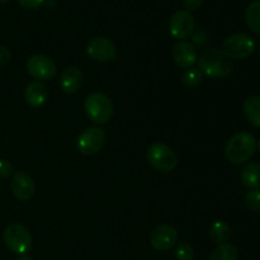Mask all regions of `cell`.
<instances>
[{"mask_svg":"<svg viewBox=\"0 0 260 260\" xmlns=\"http://www.w3.org/2000/svg\"><path fill=\"white\" fill-rule=\"evenodd\" d=\"M198 66H200L201 73L215 79L226 78L233 71L231 60L217 48L203 51L201 57L198 58Z\"/></svg>","mask_w":260,"mask_h":260,"instance_id":"6da1fadb","label":"cell"},{"mask_svg":"<svg viewBox=\"0 0 260 260\" xmlns=\"http://www.w3.org/2000/svg\"><path fill=\"white\" fill-rule=\"evenodd\" d=\"M256 149L255 137L248 132H239L228 141L225 155L233 164H243L254 155Z\"/></svg>","mask_w":260,"mask_h":260,"instance_id":"7a4b0ae2","label":"cell"},{"mask_svg":"<svg viewBox=\"0 0 260 260\" xmlns=\"http://www.w3.org/2000/svg\"><path fill=\"white\" fill-rule=\"evenodd\" d=\"M85 113L94 123L103 124L113 116V103L107 95L102 93H91L86 96L84 103Z\"/></svg>","mask_w":260,"mask_h":260,"instance_id":"3957f363","label":"cell"},{"mask_svg":"<svg viewBox=\"0 0 260 260\" xmlns=\"http://www.w3.org/2000/svg\"><path fill=\"white\" fill-rule=\"evenodd\" d=\"M146 157L149 164L155 170L161 173H170L175 169L178 159L175 152L168 145L155 142L147 149Z\"/></svg>","mask_w":260,"mask_h":260,"instance_id":"277c9868","label":"cell"},{"mask_svg":"<svg viewBox=\"0 0 260 260\" xmlns=\"http://www.w3.org/2000/svg\"><path fill=\"white\" fill-rule=\"evenodd\" d=\"M255 50L253 38L244 33H236L226 38L222 43V53L230 60H243Z\"/></svg>","mask_w":260,"mask_h":260,"instance_id":"5b68a950","label":"cell"},{"mask_svg":"<svg viewBox=\"0 0 260 260\" xmlns=\"http://www.w3.org/2000/svg\"><path fill=\"white\" fill-rule=\"evenodd\" d=\"M4 243L9 250L18 255L28 253L32 248V236L27 228L19 223H12L4 231Z\"/></svg>","mask_w":260,"mask_h":260,"instance_id":"8992f818","label":"cell"},{"mask_svg":"<svg viewBox=\"0 0 260 260\" xmlns=\"http://www.w3.org/2000/svg\"><path fill=\"white\" fill-rule=\"evenodd\" d=\"M106 142V132L101 127H89L78 137L76 147L83 155H94L101 151Z\"/></svg>","mask_w":260,"mask_h":260,"instance_id":"52a82bcc","label":"cell"},{"mask_svg":"<svg viewBox=\"0 0 260 260\" xmlns=\"http://www.w3.org/2000/svg\"><path fill=\"white\" fill-rule=\"evenodd\" d=\"M86 55L94 61L111 62V61L116 60L118 52H117V47L113 41L98 36L89 41L88 46H86Z\"/></svg>","mask_w":260,"mask_h":260,"instance_id":"ba28073f","label":"cell"},{"mask_svg":"<svg viewBox=\"0 0 260 260\" xmlns=\"http://www.w3.org/2000/svg\"><path fill=\"white\" fill-rule=\"evenodd\" d=\"M170 35L177 40H185L194 32V18L187 10H178L173 14L169 22Z\"/></svg>","mask_w":260,"mask_h":260,"instance_id":"9c48e42d","label":"cell"},{"mask_svg":"<svg viewBox=\"0 0 260 260\" xmlns=\"http://www.w3.org/2000/svg\"><path fill=\"white\" fill-rule=\"evenodd\" d=\"M27 71L36 80H50L56 75V65L48 56L35 55L28 60Z\"/></svg>","mask_w":260,"mask_h":260,"instance_id":"30bf717a","label":"cell"},{"mask_svg":"<svg viewBox=\"0 0 260 260\" xmlns=\"http://www.w3.org/2000/svg\"><path fill=\"white\" fill-rule=\"evenodd\" d=\"M178 233L173 226L162 225L155 229L150 236V243L155 250L168 251L177 244Z\"/></svg>","mask_w":260,"mask_h":260,"instance_id":"8fae6325","label":"cell"},{"mask_svg":"<svg viewBox=\"0 0 260 260\" xmlns=\"http://www.w3.org/2000/svg\"><path fill=\"white\" fill-rule=\"evenodd\" d=\"M10 189L15 198H18L19 201H28L35 194L36 184L27 173L18 172L13 177Z\"/></svg>","mask_w":260,"mask_h":260,"instance_id":"7c38bea8","label":"cell"},{"mask_svg":"<svg viewBox=\"0 0 260 260\" xmlns=\"http://www.w3.org/2000/svg\"><path fill=\"white\" fill-rule=\"evenodd\" d=\"M172 55L175 63L183 69H189L197 61V52H196L194 46L188 41H179L175 43Z\"/></svg>","mask_w":260,"mask_h":260,"instance_id":"4fadbf2b","label":"cell"},{"mask_svg":"<svg viewBox=\"0 0 260 260\" xmlns=\"http://www.w3.org/2000/svg\"><path fill=\"white\" fill-rule=\"evenodd\" d=\"M81 83H83V74L75 66H69L61 74L60 86L66 94H74L78 91Z\"/></svg>","mask_w":260,"mask_h":260,"instance_id":"5bb4252c","label":"cell"},{"mask_svg":"<svg viewBox=\"0 0 260 260\" xmlns=\"http://www.w3.org/2000/svg\"><path fill=\"white\" fill-rule=\"evenodd\" d=\"M24 96L30 107L37 108L46 103L48 98V90L45 84H42L41 81H33V83L28 84L25 88Z\"/></svg>","mask_w":260,"mask_h":260,"instance_id":"9a60e30c","label":"cell"},{"mask_svg":"<svg viewBox=\"0 0 260 260\" xmlns=\"http://www.w3.org/2000/svg\"><path fill=\"white\" fill-rule=\"evenodd\" d=\"M241 180L244 185L250 189L260 188V164L258 162H249L241 170Z\"/></svg>","mask_w":260,"mask_h":260,"instance_id":"2e32d148","label":"cell"},{"mask_svg":"<svg viewBox=\"0 0 260 260\" xmlns=\"http://www.w3.org/2000/svg\"><path fill=\"white\" fill-rule=\"evenodd\" d=\"M243 111L246 119L253 126L260 128V96L254 95L246 98L245 102H244Z\"/></svg>","mask_w":260,"mask_h":260,"instance_id":"e0dca14e","label":"cell"},{"mask_svg":"<svg viewBox=\"0 0 260 260\" xmlns=\"http://www.w3.org/2000/svg\"><path fill=\"white\" fill-rule=\"evenodd\" d=\"M208 235H210L211 240L215 241V243H217L218 245H220V244H225L226 241L230 239L231 229L230 226L226 222H223V221H215V222L211 225Z\"/></svg>","mask_w":260,"mask_h":260,"instance_id":"ac0fdd59","label":"cell"},{"mask_svg":"<svg viewBox=\"0 0 260 260\" xmlns=\"http://www.w3.org/2000/svg\"><path fill=\"white\" fill-rule=\"evenodd\" d=\"M245 20L248 27L256 35H260V0L250 3L246 8Z\"/></svg>","mask_w":260,"mask_h":260,"instance_id":"d6986e66","label":"cell"},{"mask_svg":"<svg viewBox=\"0 0 260 260\" xmlns=\"http://www.w3.org/2000/svg\"><path fill=\"white\" fill-rule=\"evenodd\" d=\"M208 260H239V251L231 244H220Z\"/></svg>","mask_w":260,"mask_h":260,"instance_id":"ffe728a7","label":"cell"},{"mask_svg":"<svg viewBox=\"0 0 260 260\" xmlns=\"http://www.w3.org/2000/svg\"><path fill=\"white\" fill-rule=\"evenodd\" d=\"M201 81H202V73H201L200 69L189 68L188 70H185V73L182 76L183 85L189 89L197 88Z\"/></svg>","mask_w":260,"mask_h":260,"instance_id":"44dd1931","label":"cell"},{"mask_svg":"<svg viewBox=\"0 0 260 260\" xmlns=\"http://www.w3.org/2000/svg\"><path fill=\"white\" fill-rule=\"evenodd\" d=\"M245 205L250 211H260V189H251L245 196Z\"/></svg>","mask_w":260,"mask_h":260,"instance_id":"7402d4cb","label":"cell"},{"mask_svg":"<svg viewBox=\"0 0 260 260\" xmlns=\"http://www.w3.org/2000/svg\"><path fill=\"white\" fill-rule=\"evenodd\" d=\"M175 258L177 260H193L194 258V250L192 246L187 243H180L175 250Z\"/></svg>","mask_w":260,"mask_h":260,"instance_id":"603a6c76","label":"cell"},{"mask_svg":"<svg viewBox=\"0 0 260 260\" xmlns=\"http://www.w3.org/2000/svg\"><path fill=\"white\" fill-rule=\"evenodd\" d=\"M13 165L8 160L0 159V179H7L13 174Z\"/></svg>","mask_w":260,"mask_h":260,"instance_id":"cb8c5ba5","label":"cell"},{"mask_svg":"<svg viewBox=\"0 0 260 260\" xmlns=\"http://www.w3.org/2000/svg\"><path fill=\"white\" fill-rule=\"evenodd\" d=\"M18 3L24 9H37L45 3V0H18Z\"/></svg>","mask_w":260,"mask_h":260,"instance_id":"d4e9b609","label":"cell"},{"mask_svg":"<svg viewBox=\"0 0 260 260\" xmlns=\"http://www.w3.org/2000/svg\"><path fill=\"white\" fill-rule=\"evenodd\" d=\"M203 0H183V5H184L187 12H192V10H197L198 8L202 5Z\"/></svg>","mask_w":260,"mask_h":260,"instance_id":"484cf974","label":"cell"},{"mask_svg":"<svg viewBox=\"0 0 260 260\" xmlns=\"http://www.w3.org/2000/svg\"><path fill=\"white\" fill-rule=\"evenodd\" d=\"M9 58H10V52L8 51V48L0 46V66L5 65V63L9 61Z\"/></svg>","mask_w":260,"mask_h":260,"instance_id":"4316f807","label":"cell"},{"mask_svg":"<svg viewBox=\"0 0 260 260\" xmlns=\"http://www.w3.org/2000/svg\"><path fill=\"white\" fill-rule=\"evenodd\" d=\"M15 260H33V259L30 258V256H28V255H25V254H23V255H19Z\"/></svg>","mask_w":260,"mask_h":260,"instance_id":"83f0119b","label":"cell"},{"mask_svg":"<svg viewBox=\"0 0 260 260\" xmlns=\"http://www.w3.org/2000/svg\"><path fill=\"white\" fill-rule=\"evenodd\" d=\"M256 147H258V150L260 151V140H259L258 142H256Z\"/></svg>","mask_w":260,"mask_h":260,"instance_id":"f1b7e54d","label":"cell"},{"mask_svg":"<svg viewBox=\"0 0 260 260\" xmlns=\"http://www.w3.org/2000/svg\"><path fill=\"white\" fill-rule=\"evenodd\" d=\"M7 2H9V0H0V3H7Z\"/></svg>","mask_w":260,"mask_h":260,"instance_id":"f546056e","label":"cell"},{"mask_svg":"<svg viewBox=\"0 0 260 260\" xmlns=\"http://www.w3.org/2000/svg\"><path fill=\"white\" fill-rule=\"evenodd\" d=\"M259 56H260V50H259Z\"/></svg>","mask_w":260,"mask_h":260,"instance_id":"4dcf8cb0","label":"cell"}]
</instances>
